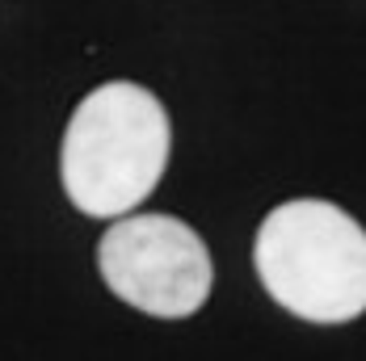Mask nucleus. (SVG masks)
<instances>
[{"label": "nucleus", "mask_w": 366, "mask_h": 361, "mask_svg": "<svg viewBox=\"0 0 366 361\" xmlns=\"http://www.w3.org/2000/svg\"><path fill=\"white\" fill-rule=\"evenodd\" d=\"M173 151V122L160 97L135 80H106L76 101L59 143V180L80 215L127 218Z\"/></svg>", "instance_id": "nucleus-1"}, {"label": "nucleus", "mask_w": 366, "mask_h": 361, "mask_svg": "<svg viewBox=\"0 0 366 361\" xmlns=\"http://www.w3.org/2000/svg\"><path fill=\"white\" fill-rule=\"evenodd\" d=\"M253 265L269 298L307 324L366 311V227L329 198H291L257 223Z\"/></svg>", "instance_id": "nucleus-2"}, {"label": "nucleus", "mask_w": 366, "mask_h": 361, "mask_svg": "<svg viewBox=\"0 0 366 361\" xmlns=\"http://www.w3.org/2000/svg\"><path fill=\"white\" fill-rule=\"evenodd\" d=\"M97 273L122 302L156 320L194 315L215 282L207 240L177 215L152 210L127 215L102 231Z\"/></svg>", "instance_id": "nucleus-3"}]
</instances>
